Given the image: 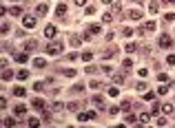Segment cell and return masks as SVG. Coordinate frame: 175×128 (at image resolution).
Wrapping results in <instances>:
<instances>
[{
    "label": "cell",
    "instance_id": "1",
    "mask_svg": "<svg viewBox=\"0 0 175 128\" xmlns=\"http://www.w3.org/2000/svg\"><path fill=\"white\" fill-rule=\"evenodd\" d=\"M64 51V44L62 42H51V44H47V53L49 55H58V53H62Z\"/></svg>",
    "mask_w": 175,
    "mask_h": 128
},
{
    "label": "cell",
    "instance_id": "2",
    "mask_svg": "<svg viewBox=\"0 0 175 128\" xmlns=\"http://www.w3.org/2000/svg\"><path fill=\"white\" fill-rule=\"evenodd\" d=\"M171 44H173V42H171V35L169 33H162L160 35V46H162V49H171Z\"/></svg>",
    "mask_w": 175,
    "mask_h": 128
},
{
    "label": "cell",
    "instance_id": "3",
    "mask_svg": "<svg viewBox=\"0 0 175 128\" xmlns=\"http://www.w3.org/2000/svg\"><path fill=\"white\" fill-rule=\"evenodd\" d=\"M22 27H25V29H33L35 27V18L33 15H25V18H22Z\"/></svg>",
    "mask_w": 175,
    "mask_h": 128
},
{
    "label": "cell",
    "instance_id": "4",
    "mask_svg": "<svg viewBox=\"0 0 175 128\" xmlns=\"http://www.w3.org/2000/svg\"><path fill=\"white\" fill-rule=\"evenodd\" d=\"M31 106H33L35 110H45V108H47V104H45V99H40V97H35L33 102H31Z\"/></svg>",
    "mask_w": 175,
    "mask_h": 128
},
{
    "label": "cell",
    "instance_id": "5",
    "mask_svg": "<svg viewBox=\"0 0 175 128\" xmlns=\"http://www.w3.org/2000/svg\"><path fill=\"white\" fill-rule=\"evenodd\" d=\"M95 113H91V110H86V113H80L78 115V122H89V119H93Z\"/></svg>",
    "mask_w": 175,
    "mask_h": 128
},
{
    "label": "cell",
    "instance_id": "6",
    "mask_svg": "<svg viewBox=\"0 0 175 128\" xmlns=\"http://www.w3.org/2000/svg\"><path fill=\"white\" fill-rule=\"evenodd\" d=\"M55 33H58V29H55L53 25H47L45 27V35H47V38H55Z\"/></svg>",
    "mask_w": 175,
    "mask_h": 128
},
{
    "label": "cell",
    "instance_id": "7",
    "mask_svg": "<svg viewBox=\"0 0 175 128\" xmlns=\"http://www.w3.org/2000/svg\"><path fill=\"white\" fill-rule=\"evenodd\" d=\"M93 104L98 106V108H104V99H102V95H93Z\"/></svg>",
    "mask_w": 175,
    "mask_h": 128
},
{
    "label": "cell",
    "instance_id": "8",
    "mask_svg": "<svg viewBox=\"0 0 175 128\" xmlns=\"http://www.w3.org/2000/svg\"><path fill=\"white\" fill-rule=\"evenodd\" d=\"M25 113H27V108L22 106V104H18V106L13 108V115H16V117H20V115H25Z\"/></svg>",
    "mask_w": 175,
    "mask_h": 128
},
{
    "label": "cell",
    "instance_id": "9",
    "mask_svg": "<svg viewBox=\"0 0 175 128\" xmlns=\"http://www.w3.org/2000/svg\"><path fill=\"white\" fill-rule=\"evenodd\" d=\"M47 9H49V7H47L45 2H40V5L35 7V13H38V15H45V13H47Z\"/></svg>",
    "mask_w": 175,
    "mask_h": 128
},
{
    "label": "cell",
    "instance_id": "10",
    "mask_svg": "<svg viewBox=\"0 0 175 128\" xmlns=\"http://www.w3.org/2000/svg\"><path fill=\"white\" fill-rule=\"evenodd\" d=\"M35 46H38V44H35V40H27V42H25V51H27V53H29V51H33Z\"/></svg>",
    "mask_w": 175,
    "mask_h": 128
},
{
    "label": "cell",
    "instance_id": "11",
    "mask_svg": "<svg viewBox=\"0 0 175 128\" xmlns=\"http://www.w3.org/2000/svg\"><path fill=\"white\" fill-rule=\"evenodd\" d=\"M129 15H131L133 20H142V11H140V9H131Z\"/></svg>",
    "mask_w": 175,
    "mask_h": 128
},
{
    "label": "cell",
    "instance_id": "12",
    "mask_svg": "<svg viewBox=\"0 0 175 128\" xmlns=\"http://www.w3.org/2000/svg\"><path fill=\"white\" fill-rule=\"evenodd\" d=\"M33 64L38 66V69H45V66H47V60H45V58H35V60H33Z\"/></svg>",
    "mask_w": 175,
    "mask_h": 128
},
{
    "label": "cell",
    "instance_id": "13",
    "mask_svg": "<svg viewBox=\"0 0 175 128\" xmlns=\"http://www.w3.org/2000/svg\"><path fill=\"white\" fill-rule=\"evenodd\" d=\"M64 11H67V5H64V2H60V5H58V9H55L58 18H62V15H64Z\"/></svg>",
    "mask_w": 175,
    "mask_h": 128
},
{
    "label": "cell",
    "instance_id": "14",
    "mask_svg": "<svg viewBox=\"0 0 175 128\" xmlns=\"http://www.w3.org/2000/svg\"><path fill=\"white\" fill-rule=\"evenodd\" d=\"M82 40H84L82 35H73V38H71V44H73V46H80V44H82Z\"/></svg>",
    "mask_w": 175,
    "mask_h": 128
},
{
    "label": "cell",
    "instance_id": "15",
    "mask_svg": "<svg viewBox=\"0 0 175 128\" xmlns=\"http://www.w3.org/2000/svg\"><path fill=\"white\" fill-rule=\"evenodd\" d=\"M100 31H102V29H100V25H91V27H89V33H91V35H98Z\"/></svg>",
    "mask_w": 175,
    "mask_h": 128
},
{
    "label": "cell",
    "instance_id": "16",
    "mask_svg": "<svg viewBox=\"0 0 175 128\" xmlns=\"http://www.w3.org/2000/svg\"><path fill=\"white\" fill-rule=\"evenodd\" d=\"M113 82H115V84H122V82H124V75H122V73H115V71H113Z\"/></svg>",
    "mask_w": 175,
    "mask_h": 128
},
{
    "label": "cell",
    "instance_id": "17",
    "mask_svg": "<svg viewBox=\"0 0 175 128\" xmlns=\"http://www.w3.org/2000/svg\"><path fill=\"white\" fill-rule=\"evenodd\" d=\"M25 93H27V91L22 89V86H18V89H13V95H16V97H25Z\"/></svg>",
    "mask_w": 175,
    "mask_h": 128
},
{
    "label": "cell",
    "instance_id": "18",
    "mask_svg": "<svg viewBox=\"0 0 175 128\" xmlns=\"http://www.w3.org/2000/svg\"><path fill=\"white\" fill-rule=\"evenodd\" d=\"M16 77H18V79H27V77H29V71H27V69L18 71V75H16Z\"/></svg>",
    "mask_w": 175,
    "mask_h": 128
},
{
    "label": "cell",
    "instance_id": "19",
    "mask_svg": "<svg viewBox=\"0 0 175 128\" xmlns=\"http://www.w3.org/2000/svg\"><path fill=\"white\" fill-rule=\"evenodd\" d=\"M129 108H131V102H129V99H124V102L120 104V110H122V113H126Z\"/></svg>",
    "mask_w": 175,
    "mask_h": 128
},
{
    "label": "cell",
    "instance_id": "20",
    "mask_svg": "<svg viewBox=\"0 0 175 128\" xmlns=\"http://www.w3.org/2000/svg\"><path fill=\"white\" fill-rule=\"evenodd\" d=\"M13 60H16V62H27V51H25V53H18V55H13Z\"/></svg>",
    "mask_w": 175,
    "mask_h": 128
},
{
    "label": "cell",
    "instance_id": "21",
    "mask_svg": "<svg viewBox=\"0 0 175 128\" xmlns=\"http://www.w3.org/2000/svg\"><path fill=\"white\" fill-rule=\"evenodd\" d=\"M11 77H13V73H11L9 69H2V79L7 82V79H11Z\"/></svg>",
    "mask_w": 175,
    "mask_h": 128
},
{
    "label": "cell",
    "instance_id": "22",
    "mask_svg": "<svg viewBox=\"0 0 175 128\" xmlns=\"http://www.w3.org/2000/svg\"><path fill=\"white\" fill-rule=\"evenodd\" d=\"M27 126H29V128H35V126H40V122H38L35 117H31L29 122H27Z\"/></svg>",
    "mask_w": 175,
    "mask_h": 128
},
{
    "label": "cell",
    "instance_id": "23",
    "mask_svg": "<svg viewBox=\"0 0 175 128\" xmlns=\"http://www.w3.org/2000/svg\"><path fill=\"white\" fill-rule=\"evenodd\" d=\"M140 122H142V124H149V122H151V115H149V113H142V115H140Z\"/></svg>",
    "mask_w": 175,
    "mask_h": 128
},
{
    "label": "cell",
    "instance_id": "24",
    "mask_svg": "<svg viewBox=\"0 0 175 128\" xmlns=\"http://www.w3.org/2000/svg\"><path fill=\"white\" fill-rule=\"evenodd\" d=\"M160 110H162V106H160V104H157V102H155L153 106H151V113H153V115H157V113H160Z\"/></svg>",
    "mask_w": 175,
    "mask_h": 128
},
{
    "label": "cell",
    "instance_id": "25",
    "mask_svg": "<svg viewBox=\"0 0 175 128\" xmlns=\"http://www.w3.org/2000/svg\"><path fill=\"white\" fill-rule=\"evenodd\" d=\"M149 11H151V13H157V11H160V7H157V2H155V0H153V2H151Z\"/></svg>",
    "mask_w": 175,
    "mask_h": 128
},
{
    "label": "cell",
    "instance_id": "26",
    "mask_svg": "<svg viewBox=\"0 0 175 128\" xmlns=\"http://www.w3.org/2000/svg\"><path fill=\"white\" fill-rule=\"evenodd\" d=\"M162 113L171 115V113H173V106H171V104H164V106H162Z\"/></svg>",
    "mask_w": 175,
    "mask_h": 128
},
{
    "label": "cell",
    "instance_id": "27",
    "mask_svg": "<svg viewBox=\"0 0 175 128\" xmlns=\"http://www.w3.org/2000/svg\"><path fill=\"white\" fill-rule=\"evenodd\" d=\"M11 15H13V18L16 15H22V9L20 7H11Z\"/></svg>",
    "mask_w": 175,
    "mask_h": 128
},
{
    "label": "cell",
    "instance_id": "28",
    "mask_svg": "<svg viewBox=\"0 0 175 128\" xmlns=\"http://www.w3.org/2000/svg\"><path fill=\"white\" fill-rule=\"evenodd\" d=\"M124 49H126V51H129V53H133V51H135V49H137V44H135V42H129V44H126V46H124Z\"/></svg>",
    "mask_w": 175,
    "mask_h": 128
},
{
    "label": "cell",
    "instance_id": "29",
    "mask_svg": "<svg viewBox=\"0 0 175 128\" xmlns=\"http://www.w3.org/2000/svg\"><path fill=\"white\" fill-rule=\"evenodd\" d=\"M67 108H69V110H78V108H80V104H78V102H71V104H67Z\"/></svg>",
    "mask_w": 175,
    "mask_h": 128
},
{
    "label": "cell",
    "instance_id": "30",
    "mask_svg": "<svg viewBox=\"0 0 175 128\" xmlns=\"http://www.w3.org/2000/svg\"><path fill=\"white\" fill-rule=\"evenodd\" d=\"M64 108H67V106H64V104H62V102L53 104V110H58V113H60V110H64Z\"/></svg>",
    "mask_w": 175,
    "mask_h": 128
},
{
    "label": "cell",
    "instance_id": "31",
    "mask_svg": "<svg viewBox=\"0 0 175 128\" xmlns=\"http://www.w3.org/2000/svg\"><path fill=\"white\" fill-rule=\"evenodd\" d=\"M82 91H84V84H75L73 86V93H82Z\"/></svg>",
    "mask_w": 175,
    "mask_h": 128
},
{
    "label": "cell",
    "instance_id": "32",
    "mask_svg": "<svg viewBox=\"0 0 175 128\" xmlns=\"http://www.w3.org/2000/svg\"><path fill=\"white\" fill-rule=\"evenodd\" d=\"M111 20H113L111 13H102V22H111Z\"/></svg>",
    "mask_w": 175,
    "mask_h": 128
},
{
    "label": "cell",
    "instance_id": "33",
    "mask_svg": "<svg viewBox=\"0 0 175 128\" xmlns=\"http://www.w3.org/2000/svg\"><path fill=\"white\" fill-rule=\"evenodd\" d=\"M164 20H166V22H173V20H175V11H173V13H166Z\"/></svg>",
    "mask_w": 175,
    "mask_h": 128
},
{
    "label": "cell",
    "instance_id": "34",
    "mask_svg": "<svg viewBox=\"0 0 175 128\" xmlns=\"http://www.w3.org/2000/svg\"><path fill=\"white\" fill-rule=\"evenodd\" d=\"M100 86H102L100 79H93V82H91V89H100Z\"/></svg>",
    "mask_w": 175,
    "mask_h": 128
},
{
    "label": "cell",
    "instance_id": "35",
    "mask_svg": "<svg viewBox=\"0 0 175 128\" xmlns=\"http://www.w3.org/2000/svg\"><path fill=\"white\" fill-rule=\"evenodd\" d=\"M144 29H146V31H151V29H155V22H153V20H151V22H146V25H144Z\"/></svg>",
    "mask_w": 175,
    "mask_h": 128
},
{
    "label": "cell",
    "instance_id": "36",
    "mask_svg": "<svg viewBox=\"0 0 175 128\" xmlns=\"http://www.w3.org/2000/svg\"><path fill=\"white\" fill-rule=\"evenodd\" d=\"M5 126H16V119H11V117H7V119H5Z\"/></svg>",
    "mask_w": 175,
    "mask_h": 128
},
{
    "label": "cell",
    "instance_id": "37",
    "mask_svg": "<svg viewBox=\"0 0 175 128\" xmlns=\"http://www.w3.org/2000/svg\"><path fill=\"white\" fill-rule=\"evenodd\" d=\"M166 64H169V66H173V64H175V55H169V58H166Z\"/></svg>",
    "mask_w": 175,
    "mask_h": 128
},
{
    "label": "cell",
    "instance_id": "38",
    "mask_svg": "<svg viewBox=\"0 0 175 128\" xmlns=\"http://www.w3.org/2000/svg\"><path fill=\"white\" fill-rule=\"evenodd\" d=\"M33 89H35V91H42V89H45V84H42V82H35Z\"/></svg>",
    "mask_w": 175,
    "mask_h": 128
},
{
    "label": "cell",
    "instance_id": "39",
    "mask_svg": "<svg viewBox=\"0 0 175 128\" xmlns=\"http://www.w3.org/2000/svg\"><path fill=\"white\" fill-rule=\"evenodd\" d=\"M0 108H2V110L7 108V97H0Z\"/></svg>",
    "mask_w": 175,
    "mask_h": 128
},
{
    "label": "cell",
    "instance_id": "40",
    "mask_svg": "<svg viewBox=\"0 0 175 128\" xmlns=\"http://www.w3.org/2000/svg\"><path fill=\"white\" fill-rule=\"evenodd\" d=\"M122 66H124V69H131V66H133V62H131V60H124V62H122Z\"/></svg>",
    "mask_w": 175,
    "mask_h": 128
},
{
    "label": "cell",
    "instance_id": "41",
    "mask_svg": "<svg viewBox=\"0 0 175 128\" xmlns=\"http://www.w3.org/2000/svg\"><path fill=\"white\" fill-rule=\"evenodd\" d=\"M135 89H137V91H146V84H144V82H137V86H135Z\"/></svg>",
    "mask_w": 175,
    "mask_h": 128
},
{
    "label": "cell",
    "instance_id": "42",
    "mask_svg": "<svg viewBox=\"0 0 175 128\" xmlns=\"http://www.w3.org/2000/svg\"><path fill=\"white\" fill-rule=\"evenodd\" d=\"M62 73H64L67 77H73V75H75V71H73V69H69V71H62Z\"/></svg>",
    "mask_w": 175,
    "mask_h": 128
},
{
    "label": "cell",
    "instance_id": "43",
    "mask_svg": "<svg viewBox=\"0 0 175 128\" xmlns=\"http://www.w3.org/2000/svg\"><path fill=\"white\" fill-rule=\"evenodd\" d=\"M126 122H129V124H135V122H137V117H135V115H129V117H126Z\"/></svg>",
    "mask_w": 175,
    "mask_h": 128
},
{
    "label": "cell",
    "instance_id": "44",
    "mask_svg": "<svg viewBox=\"0 0 175 128\" xmlns=\"http://www.w3.org/2000/svg\"><path fill=\"white\" fill-rule=\"evenodd\" d=\"M144 99H155V93H153V91H149V93L144 95Z\"/></svg>",
    "mask_w": 175,
    "mask_h": 128
},
{
    "label": "cell",
    "instance_id": "45",
    "mask_svg": "<svg viewBox=\"0 0 175 128\" xmlns=\"http://www.w3.org/2000/svg\"><path fill=\"white\" fill-rule=\"evenodd\" d=\"M157 79H160V82H169V75H166V73H162V75H160Z\"/></svg>",
    "mask_w": 175,
    "mask_h": 128
},
{
    "label": "cell",
    "instance_id": "46",
    "mask_svg": "<svg viewBox=\"0 0 175 128\" xmlns=\"http://www.w3.org/2000/svg\"><path fill=\"white\" fill-rule=\"evenodd\" d=\"M82 60H84V62H89V60H91V53H89V51H86V53H82Z\"/></svg>",
    "mask_w": 175,
    "mask_h": 128
},
{
    "label": "cell",
    "instance_id": "47",
    "mask_svg": "<svg viewBox=\"0 0 175 128\" xmlns=\"http://www.w3.org/2000/svg\"><path fill=\"white\" fill-rule=\"evenodd\" d=\"M166 91H169V89H166V86H160V89H157V95H164Z\"/></svg>",
    "mask_w": 175,
    "mask_h": 128
},
{
    "label": "cell",
    "instance_id": "48",
    "mask_svg": "<svg viewBox=\"0 0 175 128\" xmlns=\"http://www.w3.org/2000/svg\"><path fill=\"white\" fill-rule=\"evenodd\" d=\"M84 2H86V0H75V5H80V7L84 5Z\"/></svg>",
    "mask_w": 175,
    "mask_h": 128
},
{
    "label": "cell",
    "instance_id": "49",
    "mask_svg": "<svg viewBox=\"0 0 175 128\" xmlns=\"http://www.w3.org/2000/svg\"><path fill=\"white\" fill-rule=\"evenodd\" d=\"M164 2L166 5H175V0H164Z\"/></svg>",
    "mask_w": 175,
    "mask_h": 128
},
{
    "label": "cell",
    "instance_id": "50",
    "mask_svg": "<svg viewBox=\"0 0 175 128\" xmlns=\"http://www.w3.org/2000/svg\"><path fill=\"white\" fill-rule=\"evenodd\" d=\"M102 2H104V5H111V2H113V0H102Z\"/></svg>",
    "mask_w": 175,
    "mask_h": 128
}]
</instances>
